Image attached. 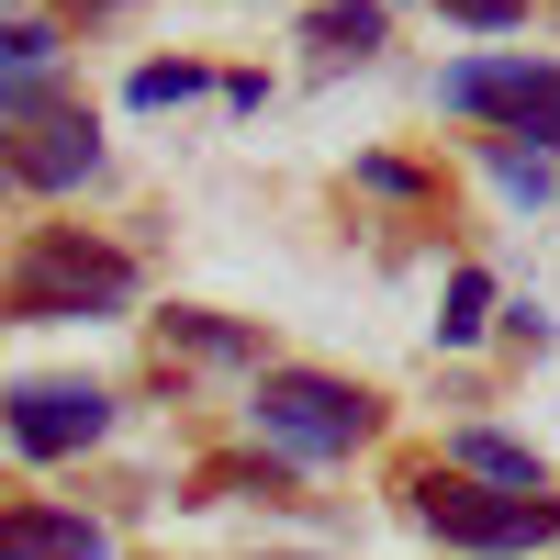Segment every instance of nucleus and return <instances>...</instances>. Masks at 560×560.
<instances>
[{"mask_svg":"<svg viewBox=\"0 0 560 560\" xmlns=\"http://www.w3.org/2000/svg\"><path fill=\"white\" fill-rule=\"evenodd\" d=\"M493 179L516 202H560V158H538V147H493Z\"/></svg>","mask_w":560,"mask_h":560,"instance_id":"obj_11","label":"nucleus"},{"mask_svg":"<svg viewBox=\"0 0 560 560\" xmlns=\"http://www.w3.org/2000/svg\"><path fill=\"white\" fill-rule=\"evenodd\" d=\"M45 102H57V68H23V79H0V124H45Z\"/></svg>","mask_w":560,"mask_h":560,"instance_id":"obj_15","label":"nucleus"},{"mask_svg":"<svg viewBox=\"0 0 560 560\" xmlns=\"http://www.w3.org/2000/svg\"><path fill=\"white\" fill-rule=\"evenodd\" d=\"M448 471H482V482H504V493H549V482H538V459H527L516 438H493V427L448 438Z\"/></svg>","mask_w":560,"mask_h":560,"instance_id":"obj_8","label":"nucleus"},{"mask_svg":"<svg viewBox=\"0 0 560 560\" xmlns=\"http://www.w3.org/2000/svg\"><path fill=\"white\" fill-rule=\"evenodd\" d=\"M438 102L482 113V124H516V135H560V68L549 57H459Z\"/></svg>","mask_w":560,"mask_h":560,"instance_id":"obj_4","label":"nucleus"},{"mask_svg":"<svg viewBox=\"0 0 560 560\" xmlns=\"http://www.w3.org/2000/svg\"><path fill=\"white\" fill-rule=\"evenodd\" d=\"M23 68H57V23H0V79Z\"/></svg>","mask_w":560,"mask_h":560,"instance_id":"obj_13","label":"nucleus"},{"mask_svg":"<svg viewBox=\"0 0 560 560\" xmlns=\"http://www.w3.org/2000/svg\"><path fill=\"white\" fill-rule=\"evenodd\" d=\"M90 168H102V135H90L79 113H45L23 147H12V179H23V191H79Z\"/></svg>","mask_w":560,"mask_h":560,"instance_id":"obj_6","label":"nucleus"},{"mask_svg":"<svg viewBox=\"0 0 560 560\" xmlns=\"http://www.w3.org/2000/svg\"><path fill=\"white\" fill-rule=\"evenodd\" d=\"M415 516H427L448 549L516 560V549H549L560 538V493H471L459 471H427V482H415Z\"/></svg>","mask_w":560,"mask_h":560,"instance_id":"obj_3","label":"nucleus"},{"mask_svg":"<svg viewBox=\"0 0 560 560\" xmlns=\"http://www.w3.org/2000/svg\"><path fill=\"white\" fill-rule=\"evenodd\" d=\"M303 45H325V57H370V45H382V0H325V12H303Z\"/></svg>","mask_w":560,"mask_h":560,"instance_id":"obj_9","label":"nucleus"},{"mask_svg":"<svg viewBox=\"0 0 560 560\" xmlns=\"http://www.w3.org/2000/svg\"><path fill=\"white\" fill-rule=\"evenodd\" d=\"M359 179H370V191H382V202H415V191H427V179H415V168H404V158H370V168H359Z\"/></svg>","mask_w":560,"mask_h":560,"instance_id":"obj_16","label":"nucleus"},{"mask_svg":"<svg viewBox=\"0 0 560 560\" xmlns=\"http://www.w3.org/2000/svg\"><path fill=\"white\" fill-rule=\"evenodd\" d=\"M191 90H202V68H135V79H124V102H135V113H158V102H191Z\"/></svg>","mask_w":560,"mask_h":560,"instance_id":"obj_14","label":"nucleus"},{"mask_svg":"<svg viewBox=\"0 0 560 560\" xmlns=\"http://www.w3.org/2000/svg\"><path fill=\"white\" fill-rule=\"evenodd\" d=\"M0 438H12L23 459L102 448L113 438V393H90V382H23V393H0Z\"/></svg>","mask_w":560,"mask_h":560,"instance_id":"obj_5","label":"nucleus"},{"mask_svg":"<svg viewBox=\"0 0 560 560\" xmlns=\"http://www.w3.org/2000/svg\"><path fill=\"white\" fill-rule=\"evenodd\" d=\"M448 12H459V23H482V34H504V23L527 12V0H448Z\"/></svg>","mask_w":560,"mask_h":560,"instance_id":"obj_17","label":"nucleus"},{"mask_svg":"<svg viewBox=\"0 0 560 560\" xmlns=\"http://www.w3.org/2000/svg\"><path fill=\"white\" fill-rule=\"evenodd\" d=\"M0 191H12V158H0Z\"/></svg>","mask_w":560,"mask_h":560,"instance_id":"obj_18","label":"nucleus"},{"mask_svg":"<svg viewBox=\"0 0 560 560\" xmlns=\"http://www.w3.org/2000/svg\"><path fill=\"white\" fill-rule=\"evenodd\" d=\"M0 560H102V527L57 516V504H12L0 516Z\"/></svg>","mask_w":560,"mask_h":560,"instance_id":"obj_7","label":"nucleus"},{"mask_svg":"<svg viewBox=\"0 0 560 560\" xmlns=\"http://www.w3.org/2000/svg\"><path fill=\"white\" fill-rule=\"evenodd\" d=\"M370 427H382V404L359 382H337V370H269L258 382V438L280 459H348Z\"/></svg>","mask_w":560,"mask_h":560,"instance_id":"obj_2","label":"nucleus"},{"mask_svg":"<svg viewBox=\"0 0 560 560\" xmlns=\"http://www.w3.org/2000/svg\"><path fill=\"white\" fill-rule=\"evenodd\" d=\"M482 325H493V280H482V269H459V280H448V303H438V337H448V348H471Z\"/></svg>","mask_w":560,"mask_h":560,"instance_id":"obj_10","label":"nucleus"},{"mask_svg":"<svg viewBox=\"0 0 560 560\" xmlns=\"http://www.w3.org/2000/svg\"><path fill=\"white\" fill-rule=\"evenodd\" d=\"M168 337L191 359H247V325H224V314H168Z\"/></svg>","mask_w":560,"mask_h":560,"instance_id":"obj_12","label":"nucleus"},{"mask_svg":"<svg viewBox=\"0 0 560 560\" xmlns=\"http://www.w3.org/2000/svg\"><path fill=\"white\" fill-rule=\"evenodd\" d=\"M0 303H12L23 325H90V314H124V303H135V258L102 247V236H79V224H45V236L12 258Z\"/></svg>","mask_w":560,"mask_h":560,"instance_id":"obj_1","label":"nucleus"}]
</instances>
